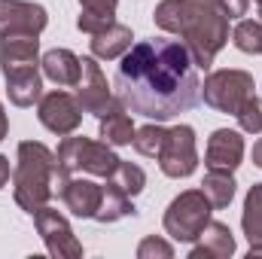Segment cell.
Segmentation results:
<instances>
[{"instance_id": "cell-1", "label": "cell", "mask_w": 262, "mask_h": 259, "mask_svg": "<svg viewBox=\"0 0 262 259\" xmlns=\"http://www.w3.org/2000/svg\"><path fill=\"white\" fill-rule=\"evenodd\" d=\"M113 89L128 113L152 122H168L180 113H189L201 101L198 67L186 43L168 37L134 43L119 58Z\"/></svg>"}, {"instance_id": "cell-2", "label": "cell", "mask_w": 262, "mask_h": 259, "mask_svg": "<svg viewBox=\"0 0 262 259\" xmlns=\"http://www.w3.org/2000/svg\"><path fill=\"white\" fill-rule=\"evenodd\" d=\"M152 21L186 43L198 70H207L229 43V18L216 0H162L152 9Z\"/></svg>"}, {"instance_id": "cell-3", "label": "cell", "mask_w": 262, "mask_h": 259, "mask_svg": "<svg viewBox=\"0 0 262 259\" xmlns=\"http://www.w3.org/2000/svg\"><path fill=\"white\" fill-rule=\"evenodd\" d=\"M64 168L58 165V156L40 143V140H21L15 149V168H12V198L25 213H37L46 207L67 183Z\"/></svg>"}, {"instance_id": "cell-4", "label": "cell", "mask_w": 262, "mask_h": 259, "mask_svg": "<svg viewBox=\"0 0 262 259\" xmlns=\"http://www.w3.org/2000/svg\"><path fill=\"white\" fill-rule=\"evenodd\" d=\"M58 165L67 174H85V177H110L119 165V156L113 153V146L107 140H92V137H79L76 131L67 134L58 143Z\"/></svg>"}, {"instance_id": "cell-5", "label": "cell", "mask_w": 262, "mask_h": 259, "mask_svg": "<svg viewBox=\"0 0 262 259\" xmlns=\"http://www.w3.org/2000/svg\"><path fill=\"white\" fill-rule=\"evenodd\" d=\"M210 213H213V207H210L207 195L201 192V189H186V192L177 195L168 204V210H165V220H162L165 235L171 241L192 244L201 235V229L210 223Z\"/></svg>"}, {"instance_id": "cell-6", "label": "cell", "mask_w": 262, "mask_h": 259, "mask_svg": "<svg viewBox=\"0 0 262 259\" xmlns=\"http://www.w3.org/2000/svg\"><path fill=\"white\" fill-rule=\"evenodd\" d=\"M253 73L238 70V67H226V70H213L207 73V79L201 82V101L207 107H213L216 113H229L235 116L241 110V104L253 95Z\"/></svg>"}, {"instance_id": "cell-7", "label": "cell", "mask_w": 262, "mask_h": 259, "mask_svg": "<svg viewBox=\"0 0 262 259\" xmlns=\"http://www.w3.org/2000/svg\"><path fill=\"white\" fill-rule=\"evenodd\" d=\"M159 168L171 180H183L195 174L198 168V146H195V128L192 125H174L165 134L162 153H159Z\"/></svg>"}, {"instance_id": "cell-8", "label": "cell", "mask_w": 262, "mask_h": 259, "mask_svg": "<svg viewBox=\"0 0 262 259\" xmlns=\"http://www.w3.org/2000/svg\"><path fill=\"white\" fill-rule=\"evenodd\" d=\"M34 226H37V235L43 238L49 256H55V259H79L82 256V244L73 235V229H70V223H67V217L61 210H55L49 204L40 207L34 213Z\"/></svg>"}, {"instance_id": "cell-9", "label": "cell", "mask_w": 262, "mask_h": 259, "mask_svg": "<svg viewBox=\"0 0 262 259\" xmlns=\"http://www.w3.org/2000/svg\"><path fill=\"white\" fill-rule=\"evenodd\" d=\"M37 119L46 131H52L58 137H67V134H73L82 125V107H79L76 95L55 89V92H46L37 101Z\"/></svg>"}, {"instance_id": "cell-10", "label": "cell", "mask_w": 262, "mask_h": 259, "mask_svg": "<svg viewBox=\"0 0 262 259\" xmlns=\"http://www.w3.org/2000/svg\"><path fill=\"white\" fill-rule=\"evenodd\" d=\"M79 61H82L79 82L73 85V89H76V101H79L82 113L101 119V116L110 110V104H113L116 95L110 92V82H107V76H104V70H101V64H98L95 55H85V58H79Z\"/></svg>"}, {"instance_id": "cell-11", "label": "cell", "mask_w": 262, "mask_h": 259, "mask_svg": "<svg viewBox=\"0 0 262 259\" xmlns=\"http://www.w3.org/2000/svg\"><path fill=\"white\" fill-rule=\"evenodd\" d=\"M49 25V12L31 0H0V37L34 34L40 37Z\"/></svg>"}, {"instance_id": "cell-12", "label": "cell", "mask_w": 262, "mask_h": 259, "mask_svg": "<svg viewBox=\"0 0 262 259\" xmlns=\"http://www.w3.org/2000/svg\"><path fill=\"white\" fill-rule=\"evenodd\" d=\"M244 162V137L235 128H216L207 137L204 149V165L207 171H229L235 174Z\"/></svg>"}, {"instance_id": "cell-13", "label": "cell", "mask_w": 262, "mask_h": 259, "mask_svg": "<svg viewBox=\"0 0 262 259\" xmlns=\"http://www.w3.org/2000/svg\"><path fill=\"white\" fill-rule=\"evenodd\" d=\"M101 192H104L101 183L89 180L85 174H70L67 183L61 186V192H58V198L64 201V207L73 217H79V220H95V210H98V204H101Z\"/></svg>"}, {"instance_id": "cell-14", "label": "cell", "mask_w": 262, "mask_h": 259, "mask_svg": "<svg viewBox=\"0 0 262 259\" xmlns=\"http://www.w3.org/2000/svg\"><path fill=\"white\" fill-rule=\"evenodd\" d=\"M18 67H40V37L34 34L0 37V73Z\"/></svg>"}, {"instance_id": "cell-15", "label": "cell", "mask_w": 262, "mask_h": 259, "mask_svg": "<svg viewBox=\"0 0 262 259\" xmlns=\"http://www.w3.org/2000/svg\"><path fill=\"white\" fill-rule=\"evenodd\" d=\"M235 253V235L226 223L220 220H210L201 235L192 241V250H189V259H229Z\"/></svg>"}, {"instance_id": "cell-16", "label": "cell", "mask_w": 262, "mask_h": 259, "mask_svg": "<svg viewBox=\"0 0 262 259\" xmlns=\"http://www.w3.org/2000/svg\"><path fill=\"white\" fill-rule=\"evenodd\" d=\"M6 79V95L15 107H34L43 98V73L40 67H18L3 73Z\"/></svg>"}, {"instance_id": "cell-17", "label": "cell", "mask_w": 262, "mask_h": 259, "mask_svg": "<svg viewBox=\"0 0 262 259\" xmlns=\"http://www.w3.org/2000/svg\"><path fill=\"white\" fill-rule=\"evenodd\" d=\"M134 131L137 128H134V122H131L125 104H122L119 98H113L110 110L98 119V134H101V140H107L110 146H131Z\"/></svg>"}, {"instance_id": "cell-18", "label": "cell", "mask_w": 262, "mask_h": 259, "mask_svg": "<svg viewBox=\"0 0 262 259\" xmlns=\"http://www.w3.org/2000/svg\"><path fill=\"white\" fill-rule=\"evenodd\" d=\"M131 40H134V34H131L128 25L113 21L104 31L92 34V55L101 58V61H116V58H122L131 46H134Z\"/></svg>"}, {"instance_id": "cell-19", "label": "cell", "mask_w": 262, "mask_h": 259, "mask_svg": "<svg viewBox=\"0 0 262 259\" xmlns=\"http://www.w3.org/2000/svg\"><path fill=\"white\" fill-rule=\"evenodd\" d=\"M40 67H43V76L55 85H76L79 82V70H82V61L79 55H73L70 49H49L43 58H40Z\"/></svg>"}, {"instance_id": "cell-20", "label": "cell", "mask_w": 262, "mask_h": 259, "mask_svg": "<svg viewBox=\"0 0 262 259\" xmlns=\"http://www.w3.org/2000/svg\"><path fill=\"white\" fill-rule=\"evenodd\" d=\"M116 6L119 0H79V15H76V28L82 34H98L107 25L116 21Z\"/></svg>"}, {"instance_id": "cell-21", "label": "cell", "mask_w": 262, "mask_h": 259, "mask_svg": "<svg viewBox=\"0 0 262 259\" xmlns=\"http://www.w3.org/2000/svg\"><path fill=\"white\" fill-rule=\"evenodd\" d=\"M137 210H134V204H131V195H125L119 186H104V192H101V204H98V210H95V220L98 223H119V220H125V217H134Z\"/></svg>"}, {"instance_id": "cell-22", "label": "cell", "mask_w": 262, "mask_h": 259, "mask_svg": "<svg viewBox=\"0 0 262 259\" xmlns=\"http://www.w3.org/2000/svg\"><path fill=\"white\" fill-rule=\"evenodd\" d=\"M241 229L250 244H262V183H253L244 198L241 210Z\"/></svg>"}, {"instance_id": "cell-23", "label": "cell", "mask_w": 262, "mask_h": 259, "mask_svg": "<svg viewBox=\"0 0 262 259\" xmlns=\"http://www.w3.org/2000/svg\"><path fill=\"white\" fill-rule=\"evenodd\" d=\"M235 186H238V183H235V177H232L229 171H207V177H204V183H201V192L207 195V201H210L213 210H223V207L232 204Z\"/></svg>"}, {"instance_id": "cell-24", "label": "cell", "mask_w": 262, "mask_h": 259, "mask_svg": "<svg viewBox=\"0 0 262 259\" xmlns=\"http://www.w3.org/2000/svg\"><path fill=\"white\" fill-rule=\"evenodd\" d=\"M232 43L244 55H262V21L241 18L232 31Z\"/></svg>"}, {"instance_id": "cell-25", "label": "cell", "mask_w": 262, "mask_h": 259, "mask_svg": "<svg viewBox=\"0 0 262 259\" xmlns=\"http://www.w3.org/2000/svg\"><path fill=\"white\" fill-rule=\"evenodd\" d=\"M107 183L119 186L125 195L134 198V195L143 192V186H146V174H143L140 165H131V162H122V159H119V165H116V171L107 177Z\"/></svg>"}, {"instance_id": "cell-26", "label": "cell", "mask_w": 262, "mask_h": 259, "mask_svg": "<svg viewBox=\"0 0 262 259\" xmlns=\"http://www.w3.org/2000/svg\"><path fill=\"white\" fill-rule=\"evenodd\" d=\"M165 134H168V128H162L159 122H149V125H143V128L134 131L131 146H134L140 156H146V159H159L162 143H165Z\"/></svg>"}, {"instance_id": "cell-27", "label": "cell", "mask_w": 262, "mask_h": 259, "mask_svg": "<svg viewBox=\"0 0 262 259\" xmlns=\"http://www.w3.org/2000/svg\"><path fill=\"white\" fill-rule=\"evenodd\" d=\"M235 119H238V128L244 134H262V98L259 95H250L241 104V110L235 113Z\"/></svg>"}, {"instance_id": "cell-28", "label": "cell", "mask_w": 262, "mask_h": 259, "mask_svg": "<svg viewBox=\"0 0 262 259\" xmlns=\"http://www.w3.org/2000/svg\"><path fill=\"white\" fill-rule=\"evenodd\" d=\"M171 256H174V244L165 241V238L146 235V238L137 244V259H171Z\"/></svg>"}, {"instance_id": "cell-29", "label": "cell", "mask_w": 262, "mask_h": 259, "mask_svg": "<svg viewBox=\"0 0 262 259\" xmlns=\"http://www.w3.org/2000/svg\"><path fill=\"white\" fill-rule=\"evenodd\" d=\"M216 6L223 9V15L232 21V18H241V15H247V9H250V0H216Z\"/></svg>"}, {"instance_id": "cell-30", "label": "cell", "mask_w": 262, "mask_h": 259, "mask_svg": "<svg viewBox=\"0 0 262 259\" xmlns=\"http://www.w3.org/2000/svg\"><path fill=\"white\" fill-rule=\"evenodd\" d=\"M9 177H12V171H9V159H6V156H0V189L9 183Z\"/></svg>"}, {"instance_id": "cell-31", "label": "cell", "mask_w": 262, "mask_h": 259, "mask_svg": "<svg viewBox=\"0 0 262 259\" xmlns=\"http://www.w3.org/2000/svg\"><path fill=\"white\" fill-rule=\"evenodd\" d=\"M9 134V116H6V110H3V104H0V140Z\"/></svg>"}, {"instance_id": "cell-32", "label": "cell", "mask_w": 262, "mask_h": 259, "mask_svg": "<svg viewBox=\"0 0 262 259\" xmlns=\"http://www.w3.org/2000/svg\"><path fill=\"white\" fill-rule=\"evenodd\" d=\"M253 165H256V168H262V137L253 143Z\"/></svg>"}, {"instance_id": "cell-33", "label": "cell", "mask_w": 262, "mask_h": 259, "mask_svg": "<svg viewBox=\"0 0 262 259\" xmlns=\"http://www.w3.org/2000/svg\"><path fill=\"white\" fill-rule=\"evenodd\" d=\"M259 21H262V3H259Z\"/></svg>"}, {"instance_id": "cell-34", "label": "cell", "mask_w": 262, "mask_h": 259, "mask_svg": "<svg viewBox=\"0 0 262 259\" xmlns=\"http://www.w3.org/2000/svg\"><path fill=\"white\" fill-rule=\"evenodd\" d=\"M256 3H262V0H256Z\"/></svg>"}]
</instances>
